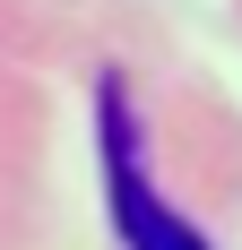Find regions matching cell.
Segmentation results:
<instances>
[{"mask_svg": "<svg viewBox=\"0 0 242 250\" xmlns=\"http://www.w3.org/2000/svg\"><path fill=\"white\" fill-rule=\"evenodd\" d=\"M104 190H113V225L130 250H208V233L191 225V216H173L165 199H156V181H147V155H139V121H130V95H121L113 78H104Z\"/></svg>", "mask_w": 242, "mask_h": 250, "instance_id": "6da1fadb", "label": "cell"}]
</instances>
